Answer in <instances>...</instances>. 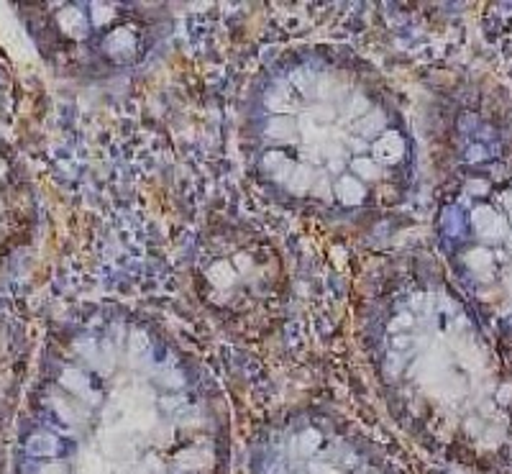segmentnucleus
Instances as JSON below:
<instances>
[{
    "instance_id": "f257e3e1",
    "label": "nucleus",
    "mask_w": 512,
    "mask_h": 474,
    "mask_svg": "<svg viewBox=\"0 0 512 474\" xmlns=\"http://www.w3.org/2000/svg\"><path fill=\"white\" fill-rule=\"evenodd\" d=\"M228 408L167 328L103 305L64 331L21 474H228Z\"/></svg>"
},
{
    "instance_id": "39448f33",
    "label": "nucleus",
    "mask_w": 512,
    "mask_h": 474,
    "mask_svg": "<svg viewBox=\"0 0 512 474\" xmlns=\"http://www.w3.org/2000/svg\"><path fill=\"white\" fill-rule=\"evenodd\" d=\"M251 474H400L364 431L336 410L305 405L269 423Z\"/></svg>"
},
{
    "instance_id": "7ed1b4c3",
    "label": "nucleus",
    "mask_w": 512,
    "mask_h": 474,
    "mask_svg": "<svg viewBox=\"0 0 512 474\" xmlns=\"http://www.w3.org/2000/svg\"><path fill=\"white\" fill-rule=\"evenodd\" d=\"M359 321L379 395L408 434L469 467H512V367L431 259L382 267Z\"/></svg>"
},
{
    "instance_id": "f03ea898",
    "label": "nucleus",
    "mask_w": 512,
    "mask_h": 474,
    "mask_svg": "<svg viewBox=\"0 0 512 474\" xmlns=\"http://www.w3.org/2000/svg\"><path fill=\"white\" fill-rule=\"evenodd\" d=\"M241 152L269 200L336 226L390 216L415 180L413 131L395 90L367 59L326 44L290 47L259 67Z\"/></svg>"
},
{
    "instance_id": "20e7f679",
    "label": "nucleus",
    "mask_w": 512,
    "mask_h": 474,
    "mask_svg": "<svg viewBox=\"0 0 512 474\" xmlns=\"http://www.w3.org/2000/svg\"><path fill=\"white\" fill-rule=\"evenodd\" d=\"M39 21L47 57L85 80L136 70L172 31L167 8L144 3H54L41 8Z\"/></svg>"
}]
</instances>
